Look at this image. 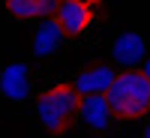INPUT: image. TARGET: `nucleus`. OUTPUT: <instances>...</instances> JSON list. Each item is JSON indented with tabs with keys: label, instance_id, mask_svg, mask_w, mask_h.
Masks as SVG:
<instances>
[{
	"label": "nucleus",
	"instance_id": "nucleus-1",
	"mask_svg": "<svg viewBox=\"0 0 150 138\" xmlns=\"http://www.w3.org/2000/svg\"><path fill=\"white\" fill-rule=\"evenodd\" d=\"M105 102L114 117H123V120L141 117L150 111V81L141 75V69L120 72L111 84V90L105 93Z\"/></svg>",
	"mask_w": 150,
	"mask_h": 138
},
{
	"label": "nucleus",
	"instance_id": "nucleus-8",
	"mask_svg": "<svg viewBox=\"0 0 150 138\" xmlns=\"http://www.w3.org/2000/svg\"><path fill=\"white\" fill-rule=\"evenodd\" d=\"M60 39H63V30L57 27L54 15L45 18V21L39 24V30L33 33V54H36V57H48V54L60 45Z\"/></svg>",
	"mask_w": 150,
	"mask_h": 138
},
{
	"label": "nucleus",
	"instance_id": "nucleus-6",
	"mask_svg": "<svg viewBox=\"0 0 150 138\" xmlns=\"http://www.w3.org/2000/svg\"><path fill=\"white\" fill-rule=\"evenodd\" d=\"M0 93L6 99H15V102L27 99V93H30V69H27V63L15 60V63L3 66V72H0Z\"/></svg>",
	"mask_w": 150,
	"mask_h": 138
},
{
	"label": "nucleus",
	"instance_id": "nucleus-5",
	"mask_svg": "<svg viewBox=\"0 0 150 138\" xmlns=\"http://www.w3.org/2000/svg\"><path fill=\"white\" fill-rule=\"evenodd\" d=\"M144 54H147V39L141 33H120L111 45V60L117 66H123V72L144 63Z\"/></svg>",
	"mask_w": 150,
	"mask_h": 138
},
{
	"label": "nucleus",
	"instance_id": "nucleus-4",
	"mask_svg": "<svg viewBox=\"0 0 150 138\" xmlns=\"http://www.w3.org/2000/svg\"><path fill=\"white\" fill-rule=\"evenodd\" d=\"M114 78H117V72L108 63H96L93 69H84L78 78L72 81V90L81 99H87V96H105L111 90V84H114Z\"/></svg>",
	"mask_w": 150,
	"mask_h": 138
},
{
	"label": "nucleus",
	"instance_id": "nucleus-3",
	"mask_svg": "<svg viewBox=\"0 0 150 138\" xmlns=\"http://www.w3.org/2000/svg\"><path fill=\"white\" fill-rule=\"evenodd\" d=\"M93 6L96 3H84V0H63L54 9V21L63 30V36H78L87 30V24L93 21Z\"/></svg>",
	"mask_w": 150,
	"mask_h": 138
},
{
	"label": "nucleus",
	"instance_id": "nucleus-7",
	"mask_svg": "<svg viewBox=\"0 0 150 138\" xmlns=\"http://www.w3.org/2000/svg\"><path fill=\"white\" fill-rule=\"evenodd\" d=\"M78 114H81V120L87 123V126L96 129V132H102L108 126V120H111V111H108L105 96H87V99H81Z\"/></svg>",
	"mask_w": 150,
	"mask_h": 138
},
{
	"label": "nucleus",
	"instance_id": "nucleus-11",
	"mask_svg": "<svg viewBox=\"0 0 150 138\" xmlns=\"http://www.w3.org/2000/svg\"><path fill=\"white\" fill-rule=\"evenodd\" d=\"M141 138H150V123H147V126H144V135Z\"/></svg>",
	"mask_w": 150,
	"mask_h": 138
},
{
	"label": "nucleus",
	"instance_id": "nucleus-9",
	"mask_svg": "<svg viewBox=\"0 0 150 138\" xmlns=\"http://www.w3.org/2000/svg\"><path fill=\"white\" fill-rule=\"evenodd\" d=\"M6 9L15 18H51L57 3L54 0H6Z\"/></svg>",
	"mask_w": 150,
	"mask_h": 138
},
{
	"label": "nucleus",
	"instance_id": "nucleus-2",
	"mask_svg": "<svg viewBox=\"0 0 150 138\" xmlns=\"http://www.w3.org/2000/svg\"><path fill=\"white\" fill-rule=\"evenodd\" d=\"M78 105H81V96L72 90V84H57L51 90H45L36 102V117L48 132H66L69 123L78 114Z\"/></svg>",
	"mask_w": 150,
	"mask_h": 138
},
{
	"label": "nucleus",
	"instance_id": "nucleus-10",
	"mask_svg": "<svg viewBox=\"0 0 150 138\" xmlns=\"http://www.w3.org/2000/svg\"><path fill=\"white\" fill-rule=\"evenodd\" d=\"M141 75L150 81V57H144V69H141Z\"/></svg>",
	"mask_w": 150,
	"mask_h": 138
}]
</instances>
